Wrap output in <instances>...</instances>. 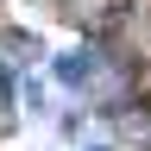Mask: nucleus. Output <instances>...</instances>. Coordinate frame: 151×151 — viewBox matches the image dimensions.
<instances>
[{"mask_svg":"<svg viewBox=\"0 0 151 151\" xmlns=\"http://www.w3.org/2000/svg\"><path fill=\"white\" fill-rule=\"evenodd\" d=\"M94 76H101V57H94V50H69L63 63H57V82H63V88H88Z\"/></svg>","mask_w":151,"mask_h":151,"instance_id":"1","label":"nucleus"}]
</instances>
